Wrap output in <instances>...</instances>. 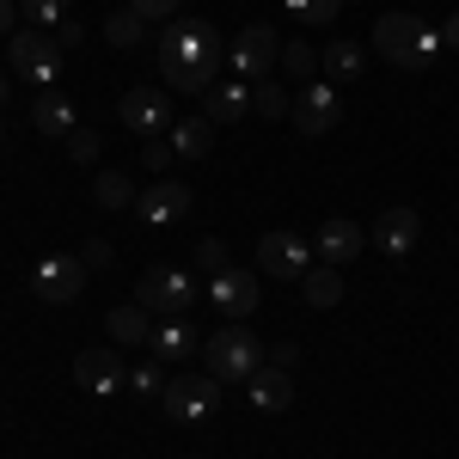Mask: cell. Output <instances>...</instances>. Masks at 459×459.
I'll list each match as a JSON object with an SVG mask.
<instances>
[{"label":"cell","mask_w":459,"mask_h":459,"mask_svg":"<svg viewBox=\"0 0 459 459\" xmlns=\"http://www.w3.org/2000/svg\"><path fill=\"white\" fill-rule=\"evenodd\" d=\"M117 117H123L129 135H147V142L172 135V86H135V92H123Z\"/></svg>","instance_id":"obj_6"},{"label":"cell","mask_w":459,"mask_h":459,"mask_svg":"<svg viewBox=\"0 0 459 459\" xmlns=\"http://www.w3.org/2000/svg\"><path fill=\"white\" fill-rule=\"evenodd\" d=\"M160 404H166V417H178V423H203L214 404H221V380L214 374H203V380H172Z\"/></svg>","instance_id":"obj_13"},{"label":"cell","mask_w":459,"mask_h":459,"mask_svg":"<svg viewBox=\"0 0 459 459\" xmlns=\"http://www.w3.org/2000/svg\"><path fill=\"white\" fill-rule=\"evenodd\" d=\"M288 105H294V99H288L282 86H270V80L251 86V110H257V117H288Z\"/></svg>","instance_id":"obj_30"},{"label":"cell","mask_w":459,"mask_h":459,"mask_svg":"<svg viewBox=\"0 0 459 459\" xmlns=\"http://www.w3.org/2000/svg\"><path fill=\"white\" fill-rule=\"evenodd\" d=\"M0 142H6V123H0Z\"/></svg>","instance_id":"obj_41"},{"label":"cell","mask_w":459,"mask_h":459,"mask_svg":"<svg viewBox=\"0 0 459 459\" xmlns=\"http://www.w3.org/2000/svg\"><path fill=\"white\" fill-rule=\"evenodd\" d=\"M6 92H13V86H6V74H0V105H6Z\"/></svg>","instance_id":"obj_40"},{"label":"cell","mask_w":459,"mask_h":459,"mask_svg":"<svg viewBox=\"0 0 459 459\" xmlns=\"http://www.w3.org/2000/svg\"><path fill=\"white\" fill-rule=\"evenodd\" d=\"M203 294H209L227 318H251V313H257V300H264V282H257L251 270H221V276H209Z\"/></svg>","instance_id":"obj_12"},{"label":"cell","mask_w":459,"mask_h":459,"mask_svg":"<svg viewBox=\"0 0 459 459\" xmlns=\"http://www.w3.org/2000/svg\"><path fill=\"white\" fill-rule=\"evenodd\" d=\"M105 331H110V343L117 350H135V343H147L153 337V318H147V307H110V318H105Z\"/></svg>","instance_id":"obj_21"},{"label":"cell","mask_w":459,"mask_h":459,"mask_svg":"<svg viewBox=\"0 0 459 459\" xmlns=\"http://www.w3.org/2000/svg\"><path fill=\"white\" fill-rule=\"evenodd\" d=\"M257 264H264V276L300 282V276L313 270V246H307L300 233H264V239H257Z\"/></svg>","instance_id":"obj_10"},{"label":"cell","mask_w":459,"mask_h":459,"mask_svg":"<svg viewBox=\"0 0 459 459\" xmlns=\"http://www.w3.org/2000/svg\"><path fill=\"white\" fill-rule=\"evenodd\" d=\"M441 37H447V49H459V13L447 19V31H441Z\"/></svg>","instance_id":"obj_39"},{"label":"cell","mask_w":459,"mask_h":459,"mask_svg":"<svg viewBox=\"0 0 459 459\" xmlns=\"http://www.w3.org/2000/svg\"><path fill=\"white\" fill-rule=\"evenodd\" d=\"M135 214H142V227H172L190 214V184H172V178H160V184H147L142 196H135Z\"/></svg>","instance_id":"obj_14"},{"label":"cell","mask_w":459,"mask_h":459,"mask_svg":"<svg viewBox=\"0 0 459 459\" xmlns=\"http://www.w3.org/2000/svg\"><path fill=\"white\" fill-rule=\"evenodd\" d=\"M227 62H233V74H239V80H251V86H257V80H270V68L282 62V37L270 31V25H246V31L227 43Z\"/></svg>","instance_id":"obj_8"},{"label":"cell","mask_w":459,"mask_h":459,"mask_svg":"<svg viewBox=\"0 0 459 459\" xmlns=\"http://www.w3.org/2000/svg\"><path fill=\"white\" fill-rule=\"evenodd\" d=\"M6 62H13V74L19 80H31V86H56L62 80V43H56V31H37V25H25V31L6 37Z\"/></svg>","instance_id":"obj_3"},{"label":"cell","mask_w":459,"mask_h":459,"mask_svg":"<svg viewBox=\"0 0 459 459\" xmlns=\"http://www.w3.org/2000/svg\"><path fill=\"white\" fill-rule=\"evenodd\" d=\"M246 392H251L257 411H288V404H294V380H288V368H257V374L246 380Z\"/></svg>","instance_id":"obj_20"},{"label":"cell","mask_w":459,"mask_h":459,"mask_svg":"<svg viewBox=\"0 0 459 459\" xmlns=\"http://www.w3.org/2000/svg\"><path fill=\"white\" fill-rule=\"evenodd\" d=\"M196 294H203V288H196L190 270H147L142 282H135V307L172 318V313H190V300H196Z\"/></svg>","instance_id":"obj_5"},{"label":"cell","mask_w":459,"mask_h":459,"mask_svg":"<svg viewBox=\"0 0 459 459\" xmlns=\"http://www.w3.org/2000/svg\"><path fill=\"white\" fill-rule=\"evenodd\" d=\"M160 74L172 92H209L221 80V37L209 19H172L160 31Z\"/></svg>","instance_id":"obj_1"},{"label":"cell","mask_w":459,"mask_h":459,"mask_svg":"<svg viewBox=\"0 0 459 459\" xmlns=\"http://www.w3.org/2000/svg\"><path fill=\"white\" fill-rule=\"evenodd\" d=\"M142 160L153 166V172H166V160H172V142H160V135H153V142H142Z\"/></svg>","instance_id":"obj_35"},{"label":"cell","mask_w":459,"mask_h":459,"mask_svg":"<svg viewBox=\"0 0 459 459\" xmlns=\"http://www.w3.org/2000/svg\"><path fill=\"white\" fill-rule=\"evenodd\" d=\"M325 74L331 80H361V68H368V56H361V43L355 37H337V43H325Z\"/></svg>","instance_id":"obj_23"},{"label":"cell","mask_w":459,"mask_h":459,"mask_svg":"<svg viewBox=\"0 0 459 459\" xmlns=\"http://www.w3.org/2000/svg\"><path fill=\"white\" fill-rule=\"evenodd\" d=\"M257 368H264V343L251 337L239 318H233L227 331H214V337H209V374H214V380H251Z\"/></svg>","instance_id":"obj_4"},{"label":"cell","mask_w":459,"mask_h":459,"mask_svg":"<svg viewBox=\"0 0 459 459\" xmlns=\"http://www.w3.org/2000/svg\"><path fill=\"white\" fill-rule=\"evenodd\" d=\"M282 68H288V74H300V80H307V74L318 68L313 43H282Z\"/></svg>","instance_id":"obj_31"},{"label":"cell","mask_w":459,"mask_h":459,"mask_svg":"<svg viewBox=\"0 0 459 459\" xmlns=\"http://www.w3.org/2000/svg\"><path fill=\"white\" fill-rule=\"evenodd\" d=\"M166 386H172V380H166V361H142V368H129V392H135V398H153V404H160Z\"/></svg>","instance_id":"obj_27"},{"label":"cell","mask_w":459,"mask_h":459,"mask_svg":"<svg viewBox=\"0 0 459 459\" xmlns=\"http://www.w3.org/2000/svg\"><path fill=\"white\" fill-rule=\"evenodd\" d=\"M19 31V6H13V0H0V37H13Z\"/></svg>","instance_id":"obj_37"},{"label":"cell","mask_w":459,"mask_h":459,"mask_svg":"<svg viewBox=\"0 0 459 459\" xmlns=\"http://www.w3.org/2000/svg\"><path fill=\"white\" fill-rule=\"evenodd\" d=\"M135 13H142L147 25H172V13H178V0H129Z\"/></svg>","instance_id":"obj_34"},{"label":"cell","mask_w":459,"mask_h":459,"mask_svg":"<svg viewBox=\"0 0 459 459\" xmlns=\"http://www.w3.org/2000/svg\"><path fill=\"white\" fill-rule=\"evenodd\" d=\"M203 337H196V325L184 313H172V318H160L153 325V337H147V350H153V361H184V355L196 350Z\"/></svg>","instance_id":"obj_18"},{"label":"cell","mask_w":459,"mask_h":459,"mask_svg":"<svg viewBox=\"0 0 459 459\" xmlns=\"http://www.w3.org/2000/svg\"><path fill=\"white\" fill-rule=\"evenodd\" d=\"M68 153H74V160H80V166H92V160H99V135H92V129L80 123V129H74V135H68Z\"/></svg>","instance_id":"obj_33"},{"label":"cell","mask_w":459,"mask_h":459,"mask_svg":"<svg viewBox=\"0 0 459 459\" xmlns=\"http://www.w3.org/2000/svg\"><path fill=\"white\" fill-rule=\"evenodd\" d=\"M80 264H86V270H105V264H110V246H105V239H92V246L80 251Z\"/></svg>","instance_id":"obj_36"},{"label":"cell","mask_w":459,"mask_h":459,"mask_svg":"<svg viewBox=\"0 0 459 459\" xmlns=\"http://www.w3.org/2000/svg\"><path fill=\"white\" fill-rule=\"evenodd\" d=\"M196 270H209V276L233 270V264H227V246H221V239H203V246H196Z\"/></svg>","instance_id":"obj_32"},{"label":"cell","mask_w":459,"mask_h":459,"mask_svg":"<svg viewBox=\"0 0 459 459\" xmlns=\"http://www.w3.org/2000/svg\"><path fill=\"white\" fill-rule=\"evenodd\" d=\"M86 264H80V251H49V257H37V270H31V288H37V300H49V307H68V300H80V288H86Z\"/></svg>","instance_id":"obj_7"},{"label":"cell","mask_w":459,"mask_h":459,"mask_svg":"<svg viewBox=\"0 0 459 459\" xmlns=\"http://www.w3.org/2000/svg\"><path fill=\"white\" fill-rule=\"evenodd\" d=\"M374 49L386 56L392 68H429L447 49V37L435 31L429 19H417V13H380L374 19Z\"/></svg>","instance_id":"obj_2"},{"label":"cell","mask_w":459,"mask_h":459,"mask_svg":"<svg viewBox=\"0 0 459 459\" xmlns=\"http://www.w3.org/2000/svg\"><path fill=\"white\" fill-rule=\"evenodd\" d=\"M300 282H307V307H337V300H343V276H337L331 264H318V270H307Z\"/></svg>","instance_id":"obj_25"},{"label":"cell","mask_w":459,"mask_h":459,"mask_svg":"<svg viewBox=\"0 0 459 459\" xmlns=\"http://www.w3.org/2000/svg\"><path fill=\"white\" fill-rule=\"evenodd\" d=\"M417 233H423V221H417V209H386L374 227H368V239L386 251V257H411V246H417Z\"/></svg>","instance_id":"obj_15"},{"label":"cell","mask_w":459,"mask_h":459,"mask_svg":"<svg viewBox=\"0 0 459 459\" xmlns=\"http://www.w3.org/2000/svg\"><path fill=\"white\" fill-rule=\"evenodd\" d=\"M282 6L300 19V25H331V19L343 13V0H282Z\"/></svg>","instance_id":"obj_29"},{"label":"cell","mask_w":459,"mask_h":459,"mask_svg":"<svg viewBox=\"0 0 459 459\" xmlns=\"http://www.w3.org/2000/svg\"><path fill=\"white\" fill-rule=\"evenodd\" d=\"M203 117L209 123H246L251 117V80H214L209 92H203Z\"/></svg>","instance_id":"obj_16"},{"label":"cell","mask_w":459,"mask_h":459,"mask_svg":"<svg viewBox=\"0 0 459 459\" xmlns=\"http://www.w3.org/2000/svg\"><path fill=\"white\" fill-rule=\"evenodd\" d=\"M288 117H294V129H300V135H331V129L343 123V99H337V86L313 80V86H300V92H294Z\"/></svg>","instance_id":"obj_9"},{"label":"cell","mask_w":459,"mask_h":459,"mask_svg":"<svg viewBox=\"0 0 459 459\" xmlns=\"http://www.w3.org/2000/svg\"><path fill=\"white\" fill-rule=\"evenodd\" d=\"M80 37H86V31H80V25H74V19H68V25H62V31H56V43H62V49H74V43H80Z\"/></svg>","instance_id":"obj_38"},{"label":"cell","mask_w":459,"mask_h":459,"mask_svg":"<svg viewBox=\"0 0 459 459\" xmlns=\"http://www.w3.org/2000/svg\"><path fill=\"white\" fill-rule=\"evenodd\" d=\"M31 123L43 129V135H62V142H68L74 129H80V110H74V99H68V92H56V86H49V92H37Z\"/></svg>","instance_id":"obj_19"},{"label":"cell","mask_w":459,"mask_h":459,"mask_svg":"<svg viewBox=\"0 0 459 459\" xmlns=\"http://www.w3.org/2000/svg\"><path fill=\"white\" fill-rule=\"evenodd\" d=\"M74 380H80L86 392H99V398H110L117 386H129V368H123L117 343H99V350H80V355H74Z\"/></svg>","instance_id":"obj_11"},{"label":"cell","mask_w":459,"mask_h":459,"mask_svg":"<svg viewBox=\"0 0 459 459\" xmlns=\"http://www.w3.org/2000/svg\"><path fill=\"white\" fill-rule=\"evenodd\" d=\"M361 239H368V233H361L355 221H343V214H331V221H325V227H318V233H313L318 257H325L331 270H343L350 257H361Z\"/></svg>","instance_id":"obj_17"},{"label":"cell","mask_w":459,"mask_h":459,"mask_svg":"<svg viewBox=\"0 0 459 459\" xmlns=\"http://www.w3.org/2000/svg\"><path fill=\"white\" fill-rule=\"evenodd\" d=\"M25 19H31L37 31H62L74 13H68V0H25Z\"/></svg>","instance_id":"obj_28"},{"label":"cell","mask_w":459,"mask_h":459,"mask_svg":"<svg viewBox=\"0 0 459 459\" xmlns=\"http://www.w3.org/2000/svg\"><path fill=\"white\" fill-rule=\"evenodd\" d=\"M135 196H142V190H135V184H129L123 172H99V178H92V203H99L105 214L135 209Z\"/></svg>","instance_id":"obj_24"},{"label":"cell","mask_w":459,"mask_h":459,"mask_svg":"<svg viewBox=\"0 0 459 459\" xmlns=\"http://www.w3.org/2000/svg\"><path fill=\"white\" fill-rule=\"evenodd\" d=\"M172 153L178 160H209V147H214V123L209 117H184V123H172Z\"/></svg>","instance_id":"obj_22"},{"label":"cell","mask_w":459,"mask_h":459,"mask_svg":"<svg viewBox=\"0 0 459 459\" xmlns=\"http://www.w3.org/2000/svg\"><path fill=\"white\" fill-rule=\"evenodd\" d=\"M105 37L117 43V49H135V43L147 37V19L135 13V6H123V13H110V19H105Z\"/></svg>","instance_id":"obj_26"}]
</instances>
